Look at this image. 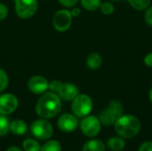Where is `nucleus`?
Listing matches in <instances>:
<instances>
[{
	"mask_svg": "<svg viewBox=\"0 0 152 151\" xmlns=\"http://www.w3.org/2000/svg\"><path fill=\"white\" fill-rule=\"evenodd\" d=\"M80 129L86 136L95 137L101 132L102 123L97 117L88 115L84 117L80 122Z\"/></svg>",
	"mask_w": 152,
	"mask_h": 151,
	"instance_id": "obj_5",
	"label": "nucleus"
},
{
	"mask_svg": "<svg viewBox=\"0 0 152 151\" xmlns=\"http://www.w3.org/2000/svg\"><path fill=\"white\" fill-rule=\"evenodd\" d=\"M126 147V141L120 136L110 137L107 142V148L111 151H121Z\"/></svg>",
	"mask_w": 152,
	"mask_h": 151,
	"instance_id": "obj_14",
	"label": "nucleus"
},
{
	"mask_svg": "<svg viewBox=\"0 0 152 151\" xmlns=\"http://www.w3.org/2000/svg\"><path fill=\"white\" fill-rule=\"evenodd\" d=\"M144 21L146 24L152 27V5H150L144 12Z\"/></svg>",
	"mask_w": 152,
	"mask_h": 151,
	"instance_id": "obj_26",
	"label": "nucleus"
},
{
	"mask_svg": "<svg viewBox=\"0 0 152 151\" xmlns=\"http://www.w3.org/2000/svg\"><path fill=\"white\" fill-rule=\"evenodd\" d=\"M110 1H112V2H118V1H120V0H110Z\"/></svg>",
	"mask_w": 152,
	"mask_h": 151,
	"instance_id": "obj_34",
	"label": "nucleus"
},
{
	"mask_svg": "<svg viewBox=\"0 0 152 151\" xmlns=\"http://www.w3.org/2000/svg\"><path fill=\"white\" fill-rule=\"evenodd\" d=\"M129 4L136 11H145L151 3V0H127Z\"/></svg>",
	"mask_w": 152,
	"mask_h": 151,
	"instance_id": "obj_18",
	"label": "nucleus"
},
{
	"mask_svg": "<svg viewBox=\"0 0 152 151\" xmlns=\"http://www.w3.org/2000/svg\"><path fill=\"white\" fill-rule=\"evenodd\" d=\"M149 98H150L151 102L152 103V85L151 87V89H150V92H149Z\"/></svg>",
	"mask_w": 152,
	"mask_h": 151,
	"instance_id": "obj_33",
	"label": "nucleus"
},
{
	"mask_svg": "<svg viewBox=\"0 0 152 151\" xmlns=\"http://www.w3.org/2000/svg\"><path fill=\"white\" fill-rule=\"evenodd\" d=\"M40 151H61V146L59 142L52 140L41 146Z\"/></svg>",
	"mask_w": 152,
	"mask_h": 151,
	"instance_id": "obj_21",
	"label": "nucleus"
},
{
	"mask_svg": "<svg viewBox=\"0 0 152 151\" xmlns=\"http://www.w3.org/2000/svg\"><path fill=\"white\" fill-rule=\"evenodd\" d=\"M78 1L79 0H59V3L62 6L69 8V7H74L78 3Z\"/></svg>",
	"mask_w": 152,
	"mask_h": 151,
	"instance_id": "obj_27",
	"label": "nucleus"
},
{
	"mask_svg": "<svg viewBox=\"0 0 152 151\" xmlns=\"http://www.w3.org/2000/svg\"><path fill=\"white\" fill-rule=\"evenodd\" d=\"M138 151H152V142H143L138 149Z\"/></svg>",
	"mask_w": 152,
	"mask_h": 151,
	"instance_id": "obj_30",
	"label": "nucleus"
},
{
	"mask_svg": "<svg viewBox=\"0 0 152 151\" xmlns=\"http://www.w3.org/2000/svg\"><path fill=\"white\" fill-rule=\"evenodd\" d=\"M98 118L101 121L102 125L109 126V125H112L115 124L118 117L107 107L106 109H104L103 110L101 111Z\"/></svg>",
	"mask_w": 152,
	"mask_h": 151,
	"instance_id": "obj_13",
	"label": "nucleus"
},
{
	"mask_svg": "<svg viewBox=\"0 0 152 151\" xmlns=\"http://www.w3.org/2000/svg\"><path fill=\"white\" fill-rule=\"evenodd\" d=\"M8 84H9V77L7 73L3 69H0V93L6 89Z\"/></svg>",
	"mask_w": 152,
	"mask_h": 151,
	"instance_id": "obj_24",
	"label": "nucleus"
},
{
	"mask_svg": "<svg viewBox=\"0 0 152 151\" xmlns=\"http://www.w3.org/2000/svg\"><path fill=\"white\" fill-rule=\"evenodd\" d=\"M30 132L37 140L45 141L52 137L53 133V125L45 118L35 120L30 125Z\"/></svg>",
	"mask_w": 152,
	"mask_h": 151,
	"instance_id": "obj_4",
	"label": "nucleus"
},
{
	"mask_svg": "<svg viewBox=\"0 0 152 151\" xmlns=\"http://www.w3.org/2000/svg\"><path fill=\"white\" fill-rule=\"evenodd\" d=\"M63 83L60 80H57V79H54V80H52L49 85H48V89L53 92V93H58L62 86Z\"/></svg>",
	"mask_w": 152,
	"mask_h": 151,
	"instance_id": "obj_25",
	"label": "nucleus"
},
{
	"mask_svg": "<svg viewBox=\"0 0 152 151\" xmlns=\"http://www.w3.org/2000/svg\"><path fill=\"white\" fill-rule=\"evenodd\" d=\"M104 142L99 139H92L87 141L82 148V151H105Z\"/></svg>",
	"mask_w": 152,
	"mask_h": 151,
	"instance_id": "obj_15",
	"label": "nucleus"
},
{
	"mask_svg": "<svg viewBox=\"0 0 152 151\" xmlns=\"http://www.w3.org/2000/svg\"><path fill=\"white\" fill-rule=\"evenodd\" d=\"M49 82L42 76H33L28 81V88L34 94H43L48 89Z\"/></svg>",
	"mask_w": 152,
	"mask_h": 151,
	"instance_id": "obj_10",
	"label": "nucleus"
},
{
	"mask_svg": "<svg viewBox=\"0 0 152 151\" xmlns=\"http://www.w3.org/2000/svg\"><path fill=\"white\" fill-rule=\"evenodd\" d=\"M10 121L4 116L0 114V136H4L9 132Z\"/></svg>",
	"mask_w": 152,
	"mask_h": 151,
	"instance_id": "obj_23",
	"label": "nucleus"
},
{
	"mask_svg": "<svg viewBox=\"0 0 152 151\" xmlns=\"http://www.w3.org/2000/svg\"><path fill=\"white\" fill-rule=\"evenodd\" d=\"M143 63L146 67L152 68V52L148 53L143 58Z\"/></svg>",
	"mask_w": 152,
	"mask_h": 151,
	"instance_id": "obj_29",
	"label": "nucleus"
},
{
	"mask_svg": "<svg viewBox=\"0 0 152 151\" xmlns=\"http://www.w3.org/2000/svg\"><path fill=\"white\" fill-rule=\"evenodd\" d=\"M93 100L87 94H78L71 103V110L77 117H84L88 116L93 109Z\"/></svg>",
	"mask_w": 152,
	"mask_h": 151,
	"instance_id": "obj_3",
	"label": "nucleus"
},
{
	"mask_svg": "<svg viewBox=\"0 0 152 151\" xmlns=\"http://www.w3.org/2000/svg\"><path fill=\"white\" fill-rule=\"evenodd\" d=\"M70 13H71L72 17H78L80 15V13H81V9L77 8V7H75L70 11Z\"/></svg>",
	"mask_w": 152,
	"mask_h": 151,
	"instance_id": "obj_31",
	"label": "nucleus"
},
{
	"mask_svg": "<svg viewBox=\"0 0 152 151\" xmlns=\"http://www.w3.org/2000/svg\"><path fill=\"white\" fill-rule=\"evenodd\" d=\"M9 131L13 133L14 135H23L27 133L28 131V125L20 119H16L13 120L12 122H10V127H9Z\"/></svg>",
	"mask_w": 152,
	"mask_h": 151,
	"instance_id": "obj_12",
	"label": "nucleus"
},
{
	"mask_svg": "<svg viewBox=\"0 0 152 151\" xmlns=\"http://www.w3.org/2000/svg\"><path fill=\"white\" fill-rule=\"evenodd\" d=\"M108 108L118 117H120L121 115L124 114V107H123V104L122 102L119 101V100H117V99H113L110 101L109 105H108Z\"/></svg>",
	"mask_w": 152,
	"mask_h": 151,
	"instance_id": "obj_17",
	"label": "nucleus"
},
{
	"mask_svg": "<svg viewBox=\"0 0 152 151\" xmlns=\"http://www.w3.org/2000/svg\"><path fill=\"white\" fill-rule=\"evenodd\" d=\"M99 9L101 12L104 15H111L115 12V6L110 1L102 2Z\"/></svg>",
	"mask_w": 152,
	"mask_h": 151,
	"instance_id": "obj_22",
	"label": "nucleus"
},
{
	"mask_svg": "<svg viewBox=\"0 0 152 151\" xmlns=\"http://www.w3.org/2000/svg\"><path fill=\"white\" fill-rule=\"evenodd\" d=\"M8 15V8L7 6L3 4V3H0V20H4Z\"/></svg>",
	"mask_w": 152,
	"mask_h": 151,
	"instance_id": "obj_28",
	"label": "nucleus"
},
{
	"mask_svg": "<svg viewBox=\"0 0 152 151\" xmlns=\"http://www.w3.org/2000/svg\"><path fill=\"white\" fill-rule=\"evenodd\" d=\"M6 151H22L20 148H18V147H16V146H12V147H10V148H8Z\"/></svg>",
	"mask_w": 152,
	"mask_h": 151,
	"instance_id": "obj_32",
	"label": "nucleus"
},
{
	"mask_svg": "<svg viewBox=\"0 0 152 151\" xmlns=\"http://www.w3.org/2000/svg\"><path fill=\"white\" fill-rule=\"evenodd\" d=\"M78 94H79L78 87L72 83H63L60 92L58 93L60 98L67 101H73Z\"/></svg>",
	"mask_w": 152,
	"mask_h": 151,
	"instance_id": "obj_11",
	"label": "nucleus"
},
{
	"mask_svg": "<svg viewBox=\"0 0 152 151\" xmlns=\"http://www.w3.org/2000/svg\"><path fill=\"white\" fill-rule=\"evenodd\" d=\"M114 128L118 136L124 139H132L139 134L142 124L137 117L130 114H123L117 118Z\"/></svg>",
	"mask_w": 152,
	"mask_h": 151,
	"instance_id": "obj_2",
	"label": "nucleus"
},
{
	"mask_svg": "<svg viewBox=\"0 0 152 151\" xmlns=\"http://www.w3.org/2000/svg\"><path fill=\"white\" fill-rule=\"evenodd\" d=\"M22 148L25 151H40L41 146L36 140L27 139L23 142Z\"/></svg>",
	"mask_w": 152,
	"mask_h": 151,
	"instance_id": "obj_20",
	"label": "nucleus"
},
{
	"mask_svg": "<svg viewBox=\"0 0 152 151\" xmlns=\"http://www.w3.org/2000/svg\"><path fill=\"white\" fill-rule=\"evenodd\" d=\"M61 109V99L53 92H45L36 104V112L41 118L54 117Z\"/></svg>",
	"mask_w": 152,
	"mask_h": 151,
	"instance_id": "obj_1",
	"label": "nucleus"
},
{
	"mask_svg": "<svg viewBox=\"0 0 152 151\" xmlns=\"http://www.w3.org/2000/svg\"><path fill=\"white\" fill-rule=\"evenodd\" d=\"M102 64V57L98 53H91L86 58V66L92 70L98 69Z\"/></svg>",
	"mask_w": 152,
	"mask_h": 151,
	"instance_id": "obj_16",
	"label": "nucleus"
},
{
	"mask_svg": "<svg viewBox=\"0 0 152 151\" xmlns=\"http://www.w3.org/2000/svg\"><path fill=\"white\" fill-rule=\"evenodd\" d=\"M57 124L59 129L63 133L74 132L78 126L77 117H76L74 114L65 113L59 117Z\"/></svg>",
	"mask_w": 152,
	"mask_h": 151,
	"instance_id": "obj_9",
	"label": "nucleus"
},
{
	"mask_svg": "<svg viewBox=\"0 0 152 151\" xmlns=\"http://www.w3.org/2000/svg\"><path fill=\"white\" fill-rule=\"evenodd\" d=\"M72 15L70 11L67 9H62L56 12L53 18V24L54 28L59 32H65L67 31L72 22Z\"/></svg>",
	"mask_w": 152,
	"mask_h": 151,
	"instance_id": "obj_7",
	"label": "nucleus"
},
{
	"mask_svg": "<svg viewBox=\"0 0 152 151\" xmlns=\"http://www.w3.org/2000/svg\"><path fill=\"white\" fill-rule=\"evenodd\" d=\"M19 105L17 97L12 93H4L0 95V114L10 115L13 113Z\"/></svg>",
	"mask_w": 152,
	"mask_h": 151,
	"instance_id": "obj_8",
	"label": "nucleus"
},
{
	"mask_svg": "<svg viewBox=\"0 0 152 151\" xmlns=\"http://www.w3.org/2000/svg\"><path fill=\"white\" fill-rule=\"evenodd\" d=\"M80 3L84 9L94 12L100 8L102 0H80Z\"/></svg>",
	"mask_w": 152,
	"mask_h": 151,
	"instance_id": "obj_19",
	"label": "nucleus"
},
{
	"mask_svg": "<svg viewBox=\"0 0 152 151\" xmlns=\"http://www.w3.org/2000/svg\"><path fill=\"white\" fill-rule=\"evenodd\" d=\"M13 2L16 14L21 19H28L37 11L38 4L37 0H13Z\"/></svg>",
	"mask_w": 152,
	"mask_h": 151,
	"instance_id": "obj_6",
	"label": "nucleus"
}]
</instances>
